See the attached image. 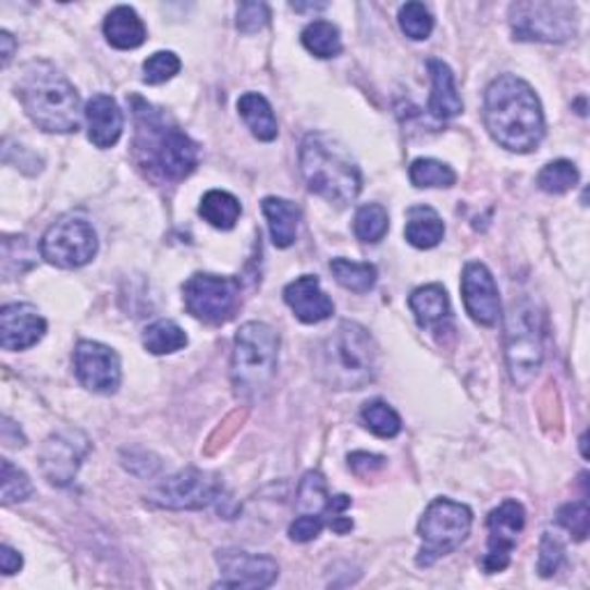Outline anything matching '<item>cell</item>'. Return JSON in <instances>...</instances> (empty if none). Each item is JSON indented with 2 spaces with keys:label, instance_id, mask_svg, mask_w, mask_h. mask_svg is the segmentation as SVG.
Returning a JSON list of instances; mask_svg holds the SVG:
<instances>
[{
  "label": "cell",
  "instance_id": "obj_42",
  "mask_svg": "<svg viewBox=\"0 0 590 590\" xmlns=\"http://www.w3.org/2000/svg\"><path fill=\"white\" fill-rule=\"evenodd\" d=\"M348 466L356 470L358 476H367L373 474V470H379L385 466V457L381 455H369V452H353L348 457Z\"/></svg>",
  "mask_w": 590,
  "mask_h": 590
},
{
  "label": "cell",
  "instance_id": "obj_45",
  "mask_svg": "<svg viewBox=\"0 0 590 590\" xmlns=\"http://www.w3.org/2000/svg\"><path fill=\"white\" fill-rule=\"evenodd\" d=\"M295 12H305V10H325L328 5L325 3H319V5H298V3H293L291 5Z\"/></svg>",
  "mask_w": 590,
  "mask_h": 590
},
{
  "label": "cell",
  "instance_id": "obj_14",
  "mask_svg": "<svg viewBox=\"0 0 590 590\" xmlns=\"http://www.w3.org/2000/svg\"><path fill=\"white\" fill-rule=\"evenodd\" d=\"M88 452L90 441L82 431H58L47 439L42 452H39V466H42V474L51 484L67 487L76 478V470Z\"/></svg>",
  "mask_w": 590,
  "mask_h": 590
},
{
  "label": "cell",
  "instance_id": "obj_24",
  "mask_svg": "<svg viewBox=\"0 0 590 590\" xmlns=\"http://www.w3.org/2000/svg\"><path fill=\"white\" fill-rule=\"evenodd\" d=\"M410 311L416 314L420 328H441L452 317V307L447 291L441 284H427L410 293L408 298Z\"/></svg>",
  "mask_w": 590,
  "mask_h": 590
},
{
  "label": "cell",
  "instance_id": "obj_7",
  "mask_svg": "<svg viewBox=\"0 0 590 590\" xmlns=\"http://www.w3.org/2000/svg\"><path fill=\"white\" fill-rule=\"evenodd\" d=\"M505 356L509 377L519 388H528L536 381L544 358L542 314L536 303L524 298L509 309L505 321Z\"/></svg>",
  "mask_w": 590,
  "mask_h": 590
},
{
  "label": "cell",
  "instance_id": "obj_31",
  "mask_svg": "<svg viewBox=\"0 0 590 590\" xmlns=\"http://www.w3.org/2000/svg\"><path fill=\"white\" fill-rule=\"evenodd\" d=\"M360 416H362V425L379 439H395L402 431L400 413L381 400H373V402L365 404Z\"/></svg>",
  "mask_w": 590,
  "mask_h": 590
},
{
  "label": "cell",
  "instance_id": "obj_26",
  "mask_svg": "<svg viewBox=\"0 0 590 590\" xmlns=\"http://www.w3.org/2000/svg\"><path fill=\"white\" fill-rule=\"evenodd\" d=\"M238 113L243 115L245 125L259 142L278 139V134H280L278 118H274L270 102L261 93H245L238 100Z\"/></svg>",
  "mask_w": 590,
  "mask_h": 590
},
{
  "label": "cell",
  "instance_id": "obj_10",
  "mask_svg": "<svg viewBox=\"0 0 590 590\" xmlns=\"http://www.w3.org/2000/svg\"><path fill=\"white\" fill-rule=\"evenodd\" d=\"M241 291L243 284L238 278L196 272L183 286V300L194 319L210 325H222L238 311Z\"/></svg>",
  "mask_w": 590,
  "mask_h": 590
},
{
  "label": "cell",
  "instance_id": "obj_6",
  "mask_svg": "<svg viewBox=\"0 0 590 590\" xmlns=\"http://www.w3.org/2000/svg\"><path fill=\"white\" fill-rule=\"evenodd\" d=\"M280 334L268 323H245L233 342L231 379L235 392L247 400H257L270 388L278 373Z\"/></svg>",
  "mask_w": 590,
  "mask_h": 590
},
{
  "label": "cell",
  "instance_id": "obj_13",
  "mask_svg": "<svg viewBox=\"0 0 590 590\" xmlns=\"http://www.w3.org/2000/svg\"><path fill=\"white\" fill-rule=\"evenodd\" d=\"M524 526H526V509L519 501H505L496 509H491V515L487 519L489 546L482 558V569L487 575L503 573V569L509 565Z\"/></svg>",
  "mask_w": 590,
  "mask_h": 590
},
{
  "label": "cell",
  "instance_id": "obj_44",
  "mask_svg": "<svg viewBox=\"0 0 590 590\" xmlns=\"http://www.w3.org/2000/svg\"><path fill=\"white\" fill-rule=\"evenodd\" d=\"M0 45H3V65L8 67L10 61H12V56H14V39L8 30L0 33Z\"/></svg>",
  "mask_w": 590,
  "mask_h": 590
},
{
  "label": "cell",
  "instance_id": "obj_22",
  "mask_svg": "<svg viewBox=\"0 0 590 590\" xmlns=\"http://www.w3.org/2000/svg\"><path fill=\"white\" fill-rule=\"evenodd\" d=\"M105 35L107 42L121 51L139 49L146 42V26L142 16L136 14L130 5H118L113 8L105 19Z\"/></svg>",
  "mask_w": 590,
  "mask_h": 590
},
{
  "label": "cell",
  "instance_id": "obj_32",
  "mask_svg": "<svg viewBox=\"0 0 590 590\" xmlns=\"http://www.w3.org/2000/svg\"><path fill=\"white\" fill-rule=\"evenodd\" d=\"M390 229L388 210L381 204H365L358 208L356 220H353V231H356L362 243H381Z\"/></svg>",
  "mask_w": 590,
  "mask_h": 590
},
{
  "label": "cell",
  "instance_id": "obj_29",
  "mask_svg": "<svg viewBox=\"0 0 590 590\" xmlns=\"http://www.w3.org/2000/svg\"><path fill=\"white\" fill-rule=\"evenodd\" d=\"M330 270L334 274V280H337L344 288L353 291V293H369L377 284L379 272L371 263H362V261H351V259H332L330 261Z\"/></svg>",
  "mask_w": 590,
  "mask_h": 590
},
{
  "label": "cell",
  "instance_id": "obj_17",
  "mask_svg": "<svg viewBox=\"0 0 590 590\" xmlns=\"http://www.w3.org/2000/svg\"><path fill=\"white\" fill-rule=\"evenodd\" d=\"M462 295L470 319L480 325H496L501 319V298L494 274L480 261H470L464 268Z\"/></svg>",
  "mask_w": 590,
  "mask_h": 590
},
{
  "label": "cell",
  "instance_id": "obj_25",
  "mask_svg": "<svg viewBox=\"0 0 590 590\" xmlns=\"http://www.w3.org/2000/svg\"><path fill=\"white\" fill-rule=\"evenodd\" d=\"M406 241L418 247V249H431L437 247L443 235H445V224L441 220V214L429 208V206H413L406 212V229H404Z\"/></svg>",
  "mask_w": 590,
  "mask_h": 590
},
{
  "label": "cell",
  "instance_id": "obj_30",
  "mask_svg": "<svg viewBox=\"0 0 590 590\" xmlns=\"http://www.w3.org/2000/svg\"><path fill=\"white\" fill-rule=\"evenodd\" d=\"M303 45L317 58H334L342 53L340 28L330 22H311L303 30Z\"/></svg>",
  "mask_w": 590,
  "mask_h": 590
},
{
  "label": "cell",
  "instance_id": "obj_12",
  "mask_svg": "<svg viewBox=\"0 0 590 590\" xmlns=\"http://www.w3.org/2000/svg\"><path fill=\"white\" fill-rule=\"evenodd\" d=\"M224 487L218 476L199 468H185L148 491V503L164 509H204L220 503Z\"/></svg>",
  "mask_w": 590,
  "mask_h": 590
},
{
  "label": "cell",
  "instance_id": "obj_38",
  "mask_svg": "<svg viewBox=\"0 0 590 590\" xmlns=\"http://www.w3.org/2000/svg\"><path fill=\"white\" fill-rule=\"evenodd\" d=\"M558 524L567 530L569 536H573L575 540H586L588 536V528H590V517H588V503L586 499L581 501H575V503H567L558 509L556 515Z\"/></svg>",
  "mask_w": 590,
  "mask_h": 590
},
{
  "label": "cell",
  "instance_id": "obj_28",
  "mask_svg": "<svg viewBox=\"0 0 590 590\" xmlns=\"http://www.w3.org/2000/svg\"><path fill=\"white\" fill-rule=\"evenodd\" d=\"M144 346L152 356H171L187 346V334L175 321L160 319L144 330Z\"/></svg>",
  "mask_w": 590,
  "mask_h": 590
},
{
  "label": "cell",
  "instance_id": "obj_15",
  "mask_svg": "<svg viewBox=\"0 0 590 590\" xmlns=\"http://www.w3.org/2000/svg\"><path fill=\"white\" fill-rule=\"evenodd\" d=\"M74 373L86 390L111 395L121 385V358L100 342H78L74 348Z\"/></svg>",
  "mask_w": 590,
  "mask_h": 590
},
{
  "label": "cell",
  "instance_id": "obj_43",
  "mask_svg": "<svg viewBox=\"0 0 590 590\" xmlns=\"http://www.w3.org/2000/svg\"><path fill=\"white\" fill-rule=\"evenodd\" d=\"M22 565H24L22 554L14 552V549L8 544L0 546V569H3V575H8V577L16 575L19 569H22Z\"/></svg>",
  "mask_w": 590,
  "mask_h": 590
},
{
  "label": "cell",
  "instance_id": "obj_27",
  "mask_svg": "<svg viewBox=\"0 0 590 590\" xmlns=\"http://www.w3.org/2000/svg\"><path fill=\"white\" fill-rule=\"evenodd\" d=\"M241 212H243L241 201L224 189H210L208 194H204L201 206H199L201 218L210 226L220 231H231L235 224H238Z\"/></svg>",
  "mask_w": 590,
  "mask_h": 590
},
{
  "label": "cell",
  "instance_id": "obj_9",
  "mask_svg": "<svg viewBox=\"0 0 590 590\" xmlns=\"http://www.w3.org/2000/svg\"><path fill=\"white\" fill-rule=\"evenodd\" d=\"M509 26L521 42H565L577 33V10L569 3H528L509 5Z\"/></svg>",
  "mask_w": 590,
  "mask_h": 590
},
{
  "label": "cell",
  "instance_id": "obj_33",
  "mask_svg": "<svg viewBox=\"0 0 590 590\" xmlns=\"http://www.w3.org/2000/svg\"><path fill=\"white\" fill-rule=\"evenodd\" d=\"M410 183L416 187H452L457 183V173L445 162L431 160V157H420L408 169Z\"/></svg>",
  "mask_w": 590,
  "mask_h": 590
},
{
  "label": "cell",
  "instance_id": "obj_37",
  "mask_svg": "<svg viewBox=\"0 0 590 590\" xmlns=\"http://www.w3.org/2000/svg\"><path fill=\"white\" fill-rule=\"evenodd\" d=\"M3 503L12 505V503H22L26 499L33 496V484L28 480V476L24 470H19L10 459H3Z\"/></svg>",
  "mask_w": 590,
  "mask_h": 590
},
{
  "label": "cell",
  "instance_id": "obj_23",
  "mask_svg": "<svg viewBox=\"0 0 590 590\" xmlns=\"http://www.w3.org/2000/svg\"><path fill=\"white\" fill-rule=\"evenodd\" d=\"M263 214L268 220V229L272 235L274 247L286 249L298 238V226H300V208L293 201L280 199V196H268L261 204Z\"/></svg>",
  "mask_w": 590,
  "mask_h": 590
},
{
  "label": "cell",
  "instance_id": "obj_21",
  "mask_svg": "<svg viewBox=\"0 0 590 590\" xmlns=\"http://www.w3.org/2000/svg\"><path fill=\"white\" fill-rule=\"evenodd\" d=\"M427 70L431 76V95H429V111L431 115L447 121L464 111V102L459 97L455 74H452L450 65L439 61V58H429Z\"/></svg>",
  "mask_w": 590,
  "mask_h": 590
},
{
  "label": "cell",
  "instance_id": "obj_2",
  "mask_svg": "<svg viewBox=\"0 0 590 590\" xmlns=\"http://www.w3.org/2000/svg\"><path fill=\"white\" fill-rule=\"evenodd\" d=\"M484 125L505 150H538L544 139V113L536 90L513 74L494 78L484 93Z\"/></svg>",
  "mask_w": 590,
  "mask_h": 590
},
{
  "label": "cell",
  "instance_id": "obj_34",
  "mask_svg": "<svg viewBox=\"0 0 590 590\" xmlns=\"http://www.w3.org/2000/svg\"><path fill=\"white\" fill-rule=\"evenodd\" d=\"M577 183H579V169L567 160L549 162L538 173V185L546 194H565L569 189H575Z\"/></svg>",
  "mask_w": 590,
  "mask_h": 590
},
{
  "label": "cell",
  "instance_id": "obj_4",
  "mask_svg": "<svg viewBox=\"0 0 590 590\" xmlns=\"http://www.w3.org/2000/svg\"><path fill=\"white\" fill-rule=\"evenodd\" d=\"M321 379L337 390H362L379 373V346L367 328L342 321L317 351Z\"/></svg>",
  "mask_w": 590,
  "mask_h": 590
},
{
  "label": "cell",
  "instance_id": "obj_40",
  "mask_svg": "<svg viewBox=\"0 0 590 590\" xmlns=\"http://www.w3.org/2000/svg\"><path fill=\"white\" fill-rule=\"evenodd\" d=\"M270 24V8L266 3H241L235 26L241 33H259Z\"/></svg>",
  "mask_w": 590,
  "mask_h": 590
},
{
  "label": "cell",
  "instance_id": "obj_19",
  "mask_svg": "<svg viewBox=\"0 0 590 590\" xmlns=\"http://www.w3.org/2000/svg\"><path fill=\"white\" fill-rule=\"evenodd\" d=\"M284 300L295 317L309 325L328 321L334 314V303L328 298L319 278H314V274H303V278L291 282L284 288Z\"/></svg>",
  "mask_w": 590,
  "mask_h": 590
},
{
  "label": "cell",
  "instance_id": "obj_41",
  "mask_svg": "<svg viewBox=\"0 0 590 590\" xmlns=\"http://www.w3.org/2000/svg\"><path fill=\"white\" fill-rule=\"evenodd\" d=\"M325 521L319 519V517H311V515H298L295 517V521L288 526V538L293 542H311V540H317L321 536V530H323Z\"/></svg>",
  "mask_w": 590,
  "mask_h": 590
},
{
  "label": "cell",
  "instance_id": "obj_8",
  "mask_svg": "<svg viewBox=\"0 0 590 590\" xmlns=\"http://www.w3.org/2000/svg\"><path fill=\"white\" fill-rule=\"evenodd\" d=\"M470 526H474V513L468 505L450 499L431 501L418 524L422 538L418 565L431 567L439 558L455 552L468 538Z\"/></svg>",
  "mask_w": 590,
  "mask_h": 590
},
{
  "label": "cell",
  "instance_id": "obj_1",
  "mask_svg": "<svg viewBox=\"0 0 590 590\" xmlns=\"http://www.w3.org/2000/svg\"><path fill=\"white\" fill-rule=\"evenodd\" d=\"M134 155L139 167L155 181L179 183L199 164V146L160 109L132 97Z\"/></svg>",
  "mask_w": 590,
  "mask_h": 590
},
{
  "label": "cell",
  "instance_id": "obj_20",
  "mask_svg": "<svg viewBox=\"0 0 590 590\" xmlns=\"http://www.w3.org/2000/svg\"><path fill=\"white\" fill-rule=\"evenodd\" d=\"M86 123H88V139L97 148H113L123 134V111L118 107L111 95H93L86 102Z\"/></svg>",
  "mask_w": 590,
  "mask_h": 590
},
{
  "label": "cell",
  "instance_id": "obj_35",
  "mask_svg": "<svg viewBox=\"0 0 590 590\" xmlns=\"http://www.w3.org/2000/svg\"><path fill=\"white\" fill-rule=\"evenodd\" d=\"M400 26L406 37L420 42V39H427L431 30H434V16L422 3H406L400 10Z\"/></svg>",
  "mask_w": 590,
  "mask_h": 590
},
{
  "label": "cell",
  "instance_id": "obj_16",
  "mask_svg": "<svg viewBox=\"0 0 590 590\" xmlns=\"http://www.w3.org/2000/svg\"><path fill=\"white\" fill-rule=\"evenodd\" d=\"M222 588H268L280 577V565L263 554H249L245 549H222L218 552Z\"/></svg>",
  "mask_w": 590,
  "mask_h": 590
},
{
  "label": "cell",
  "instance_id": "obj_5",
  "mask_svg": "<svg viewBox=\"0 0 590 590\" xmlns=\"http://www.w3.org/2000/svg\"><path fill=\"white\" fill-rule=\"evenodd\" d=\"M300 171L307 187L334 206L356 201L362 189V173L346 146L321 132L305 136Z\"/></svg>",
  "mask_w": 590,
  "mask_h": 590
},
{
  "label": "cell",
  "instance_id": "obj_39",
  "mask_svg": "<svg viewBox=\"0 0 590 590\" xmlns=\"http://www.w3.org/2000/svg\"><path fill=\"white\" fill-rule=\"evenodd\" d=\"M565 561V544L552 536V533H544L542 542H540V561H538V573L542 577H554L561 565Z\"/></svg>",
  "mask_w": 590,
  "mask_h": 590
},
{
  "label": "cell",
  "instance_id": "obj_11",
  "mask_svg": "<svg viewBox=\"0 0 590 590\" xmlns=\"http://www.w3.org/2000/svg\"><path fill=\"white\" fill-rule=\"evenodd\" d=\"M39 251L42 259L56 268H84L97 254V233L93 224L82 218H63L47 229Z\"/></svg>",
  "mask_w": 590,
  "mask_h": 590
},
{
  "label": "cell",
  "instance_id": "obj_3",
  "mask_svg": "<svg viewBox=\"0 0 590 590\" xmlns=\"http://www.w3.org/2000/svg\"><path fill=\"white\" fill-rule=\"evenodd\" d=\"M16 95L30 121L51 134H70L82 127V100L76 88L49 63H30L19 78Z\"/></svg>",
  "mask_w": 590,
  "mask_h": 590
},
{
  "label": "cell",
  "instance_id": "obj_18",
  "mask_svg": "<svg viewBox=\"0 0 590 590\" xmlns=\"http://www.w3.org/2000/svg\"><path fill=\"white\" fill-rule=\"evenodd\" d=\"M47 321L33 305L12 303L0 311V346L5 351H26L45 337Z\"/></svg>",
  "mask_w": 590,
  "mask_h": 590
},
{
  "label": "cell",
  "instance_id": "obj_36",
  "mask_svg": "<svg viewBox=\"0 0 590 590\" xmlns=\"http://www.w3.org/2000/svg\"><path fill=\"white\" fill-rule=\"evenodd\" d=\"M181 72V58L173 51H157L144 63V82L160 86Z\"/></svg>",
  "mask_w": 590,
  "mask_h": 590
}]
</instances>
